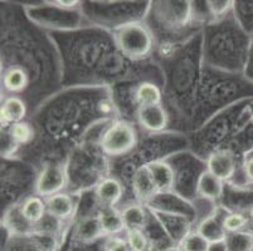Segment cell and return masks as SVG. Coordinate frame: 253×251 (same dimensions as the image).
<instances>
[{
    "mask_svg": "<svg viewBox=\"0 0 253 251\" xmlns=\"http://www.w3.org/2000/svg\"><path fill=\"white\" fill-rule=\"evenodd\" d=\"M105 239L107 238L103 234L97 215L82 217L73 229L72 240L80 241V243H96Z\"/></svg>",
    "mask_w": 253,
    "mask_h": 251,
    "instance_id": "cell-18",
    "label": "cell"
},
{
    "mask_svg": "<svg viewBox=\"0 0 253 251\" xmlns=\"http://www.w3.org/2000/svg\"><path fill=\"white\" fill-rule=\"evenodd\" d=\"M145 166L153 179L158 195L174 192L176 182L175 170L169 161L158 158V160L146 163Z\"/></svg>",
    "mask_w": 253,
    "mask_h": 251,
    "instance_id": "cell-8",
    "label": "cell"
},
{
    "mask_svg": "<svg viewBox=\"0 0 253 251\" xmlns=\"http://www.w3.org/2000/svg\"><path fill=\"white\" fill-rule=\"evenodd\" d=\"M134 101L137 108L144 106L163 105V92L156 83L151 80H142L135 88Z\"/></svg>",
    "mask_w": 253,
    "mask_h": 251,
    "instance_id": "cell-22",
    "label": "cell"
},
{
    "mask_svg": "<svg viewBox=\"0 0 253 251\" xmlns=\"http://www.w3.org/2000/svg\"><path fill=\"white\" fill-rule=\"evenodd\" d=\"M105 251H131V249L125 238L115 236V238H107Z\"/></svg>",
    "mask_w": 253,
    "mask_h": 251,
    "instance_id": "cell-30",
    "label": "cell"
},
{
    "mask_svg": "<svg viewBox=\"0 0 253 251\" xmlns=\"http://www.w3.org/2000/svg\"><path fill=\"white\" fill-rule=\"evenodd\" d=\"M229 251H253V234L238 232L227 236Z\"/></svg>",
    "mask_w": 253,
    "mask_h": 251,
    "instance_id": "cell-25",
    "label": "cell"
},
{
    "mask_svg": "<svg viewBox=\"0 0 253 251\" xmlns=\"http://www.w3.org/2000/svg\"><path fill=\"white\" fill-rule=\"evenodd\" d=\"M251 36L243 32L233 14L209 23L203 36V59L209 67L229 74H243Z\"/></svg>",
    "mask_w": 253,
    "mask_h": 251,
    "instance_id": "cell-1",
    "label": "cell"
},
{
    "mask_svg": "<svg viewBox=\"0 0 253 251\" xmlns=\"http://www.w3.org/2000/svg\"><path fill=\"white\" fill-rule=\"evenodd\" d=\"M97 217L106 238H115L127 231L121 210L116 206H101Z\"/></svg>",
    "mask_w": 253,
    "mask_h": 251,
    "instance_id": "cell-13",
    "label": "cell"
},
{
    "mask_svg": "<svg viewBox=\"0 0 253 251\" xmlns=\"http://www.w3.org/2000/svg\"><path fill=\"white\" fill-rule=\"evenodd\" d=\"M9 137L15 146H24L33 142L36 136V128L29 122L23 121L15 123L8 128Z\"/></svg>",
    "mask_w": 253,
    "mask_h": 251,
    "instance_id": "cell-24",
    "label": "cell"
},
{
    "mask_svg": "<svg viewBox=\"0 0 253 251\" xmlns=\"http://www.w3.org/2000/svg\"><path fill=\"white\" fill-rule=\"evenodd\" d=\"M252 188H253V186H252Z\"/></svg>",
    "mask_w": 253,
    "mask_h": 251,
    "instance_id": "cell-38",
    "label": "cell"
},
{
    "mask_svg": "<svg viewBox=\"0 0 253 251\" xmlns=\"http://www.w3.org/2000/svg\"><path fill=\"white\" fill-rule=\"evenodd\" d=\"M28 112L27 103L24 102L22 97L19 96H9L4 100L0 109L1 116V126L4 128H9L15 123H19L25 119Z\"/></svg>",
    "mask_w": 253,
    "mask_h": 251,
    "instance_id": "cell-17",
    "label": "cell"
},
{
    "mask_svg": "<svg viewBox=\"0 0 253 251\" xmlns=\"http://www.w3.org/2000/svg\"><path fill=\"white\" fill-rule=\"evenodd\" d=\"M145 251H162V249H159L158 246L154 245V244H150V246H149V248L146 249Z\"/></svg>",
    "mask_w": 253,
    "mask_h": 251,
    "instance_id": "cell-36",
    "label": "cell"
},
{
    "mask_svg": "<svg viewBox=\"0 0 253 251\" xmlns=\"http://www.w3.org/2000/svg\"><path fill=\"white\" fill-rule=\"evenodd\" d=\"M125 186L117 177H103L95 186L96 200L101 206H116L124 197Z\"/></svg>",
    "mask_w": 253,
    "mask_h": 251,
    "instance_id": "cell-10",
    "label": "cell"
},
{
    "mask_svg": "<svg viewBox=\"0 0 253 251\" xmlns=\"http://www.w3.org/2000/svg\"><path fill=\"white\" fill-rule=\"evenodd\" d=\"M139 143L136 128L125 119L112 121L103 131L98 146L107 157H121L134 151Z\"/></svg>",
    "mask_w": 253,
    "mask_h": 251,
    "instance_id": "cell-3",
    "label": "cell"
},
{
    "mask_svg": "<svg viewBox=\"0 0 253 251\" xmlns=\"http://www.w3.org/2000/svg\"><path fill=\"white\" fill-rule=\"evenodd\" d=\"M248 112H250L251 119H252V122H253V101H251L250 105H248Z\"/></svg>",
    "mask_w": 253,
    "mask_h": 251,
    "instance_id": "cell-37",
    "label": "cell"
},
{
    "mask_svg": "<svg viewBox=\"0 0 253 251\" xmlns=\"http://www.w3.org/2000/svg\"><path fill=\"white\" fill-rule=\"evenodd\" d=\"M227 213H220V210H214L211 215L206 216L203 220L198 224L197 231L206 239L207 241L215 243V241H222L227 239L228 234L225 231L223 220Z\"/></svg>",
    "mask_w": 253,
    "mask_h": 251,
    "instance_id": "cell-14",
    "label": "cell"
},
{
    "mask_svg": "<svg viewBox=\"0 0 253 251\" xmlns=\"http://www.w3.org/2000/svg\"><path fill=\"white\" fill-rule=\"evenodd\" d=\"M58 243L53 239L31 235V236H11L4 251H56Z\"/></svg>",
    "mask_w": 253,
    "mask_h": 251,
    "instance_id": "cell-12",
    "label": "cell"
},
{
    "mask_svg": "<svg viewBox=\"0 0 253 251\" xmlns=\"http://www.w3.org/2000/svg\"><path fill=\"white\" fill-rule=\"evenodd\" d=\"M19 210L22 213L23 217L33 226L39 224L48 214L45 199L38 196V195H32V196L25 197L20 202Z\"/></svg>",
    "mask_w": 253,
    "mask_h": 251,
    "instance_id": "cell-21",
    "label": "cell"
},
{
    "mask_svg": "<svg viewBox=\"0 0 253 251\" xmlns=\"http://www.w3.org/2000/svg\"><path fill=\"white\" fill-rule=\"evenodd\" d=\"M243 75H245L248 80L253 82V36H251L250 49H248V55H247V63H246V68H245V72H243Z\"/></svg>",
    "mask_w": 253,
    "mask_h": 251,
    "instance_id": "cell-32",
    "label": "cell"
},
{
    "mask_svg": "<svg viewBox=\"0 0 253 251\" xmlns=\"http://www.w3.org/2000/svg\"><path fill=\"white\" fill-rule=\"evenodd\" d=\"M31 75L25 69L17 66H10L3 74V87L11 96L23 93L31 84Z\"/></svg>",
    "mask_w": 253,
    "mask_h": 251,
    "instance_id": "cell-19",
    "label": "cell"
},
{
    "mask_svg": "<svg viewBox=\"0 0 253 251\" xmlns=\"http://www.w3.org/2000/svg\"><path fill=\"white\" fill-rule=\"evenodd\" d=\"M180 246L181 251H208L209 241L202 236L197 230H193L192 232L186 235L185 238L178 244Z\"/></svg>",
    "mask_w": 253,
    "mask_h": 251,
    "instance_id": "cell-26",
    "label": "cell"
},
{
    "mask_svg": "<svg viewBox=\"0 0 253 251\" xmlns=\"http://www.w3.org/2000/svg\"><path fill=\"white\" fill-rule=\"evenodd\" d=\"M126 230H145L151 218V214L148 213L144 204L132 202L121 209Z\"/></svg>",
    "mask_w": 253,
    "mask_h": 251,
    "instance_id": "cell-20",
    "label": "cell"
},
{
    "mask_svg": "<svg viewBox=\"0 0 253 251\" xmlns=\"http://www.w3.org/2000/svg\"><path fill=\"white\" fill-rule=\"evenodd\" d=\"M163 251H181V249H180V246L178 245V244H174V245H171V246H169V248L164 249Z\"/></svg>",
    "mask_w": 253,
    "mask_h": 251,
    "instance_id": "cell-35",
    "label": "cell"
},
{
    "mask_svg": "<svg viewBox=\"0 0 253 251\" xmlns=\"http://www.w3.org/2000/svg\"><path fill=\"white\" fill-rule=\"evenodd\" d=\"M225 182L211 175L208 170H204L197 182V196L206 201L217 202L224 196Z\"/></svg>",
    "mask_w": 253,
    "mask_h": 251,
    "instance_id": "cell-15",
    "label": "cell"
},
{
    "mask_svg": "<svg viewBox=\"0 0 253 251\" xmlns=\"http://www.w3.org/2000/svg\"><path fill=\"white\" fill-rule=\"evenodd\" d=\"M238 167H241V165L229 149L218 148L207 156L206 169L225 183L234 179Z\"/></svg>",
    "mask_w": 253,
    "mask_h": 251,
    "instance_id": "cell-6",
    "label": "cell"
},
{
    "mask_svg": "<svg viewBox=\"0 0 253 251\" xmlns=\"http://www.w3.org/2000/svg\"><path fill=\"white\" fill-rule=\"evenodd\" d=\"M208 4V10L211 14V22H218L224 18H227L229 14L233 11V4L234 1H228V0H211V1H207Z\"/></svg>",
    "mask_w": 253,
    "mask_h": 251,
    "instance_id": "cell-27",
    "label": "cell"
},
{
    "mask_svg": "<svg viewBox=\"0 0 253 251\" xmlns=\"http://www.w3.org/2000/svg\"><path fill=\"white\" fill-rule=\"evenodd\" d=\"M131 188L135 199L140 204H150L158 196V191L154 185L153 179L145 165L140 166L131 176Z\"/></svg>",
    "mask_w": 253,
    "mask_h": 251,
    "instance_id": "cell-11",
    "label": "cell"
},
{
    "mask_svg": "<svg viewBox=\"0 0 253 251\" xmlns=\"http://www.w3.org/2000/svg\"><path fill=\"white\" fill-rule=\"evenodd\" d=\"M234 19L243 29L246 34L253 36V1H234L233 4Z\"/></svg>",
    "mask_w": 253,
    "mask_h": 251,
    "instance_id": "cell-23",
    "label": "cell"
},
{
    "mask_svg": "<svg viewBox=\"0 0 253 251\" xmlns=\"http://www.w3.org/2000/svg\"><path fill=\"white\" fill-rule=\"evenodd\" d=\"M106 240L96 241V243H80V241L72 240L68 251H105Z\"/></svg>",
    "mask_w": 253,
    "mask_h": 251,
    "instance_id": "cell-29",
    "label": "cell"
},
{
    "mask_svg": "<svg viewBox=\"0 0 253 251\" xmlns=\"http://www.w3.org/2000/svg\"><path fill=\"white\" fill-rule=\"evenodd\" d=\"M125 235L131 251H145L151 244L144 230H128Z\"/></svg>",
    "mask_w": 253,
    "mask_h": 251,
    "instance_id": "cell-28",
    "label": "cell"
},
{
    "mask_svg": "<svg viewBox=\"0 0 253 251\" xmlns=\"http://www.w3.org/2000/svg\"><path fill=\"white\" fill-rule=\"evenodd\" d=\"M50 5L57 6L59 9L64 10H76L78 8H82V1H76V0H57V1H48Z\"/></svg>",
    "mask_w": 253,
    "mask_h": 251,
    "instance_id": "cell-33",
    "label": "cell"
},
{
    "mask_svg": "<svg viewBox=\"0 0 253 251\" xmlns=\"http://www.w3.org/2000/svg\"><path fill=\"white\" fill-rule=\"evenodd\" d=\"M150 9L158 27L171 33L194 22L192 1H155Z\"/></svg>",
    "mask_w": 253,
    "mask_h": 251,
    "instance_id": "cell-4",
    "label": "cell"
},
{
    "mask_svg": "<svg viewBox=\"0 0 253 251\" xmlns=\"http://www.w3.org/2000/svg\"><path fill=\"white\" fill-rule=\"evenodd\" d=\"M117 49L127 61L141 62L149 58L155 48V36L149 25L141 20L126 23L114 29Z\"/></svg>",
    "mask_w": 253,
    "mask_h": 251,
    "instance_id": "cell-2",
    "label": "cell"
},
{
    "mask_svg": "<svg viewBox=\"0 0 253 251\" xmlns=\"http://www.w3.org/2000/svg\"><path fill=\"white\" fill-rule=\"evenodd\" d=\"M242 176L245 179V185L248 187L253 186V155L248 156L247 160L243 163L242 169Z\"/></svg>",
    "mask_w": 253,
    "mask_h": 251,
    "instance_id": "cell-31",
    "label": "cell"
},
{
    "mask_svg": "<svg viewBox=\"0 0 253 251\" xmlns=\"http://www.w3.org/2000/svg\"><path fill=\"white\" fill-rule=\"evenodd\" d=\"M136 119L140 127L150 133L163 132L169 124V114L163 105L139 107L136 109Z\"/></svg>",
    "mask_w": 253,
    "mask_h": 251,
    "instance_id": "cell-9",
    "label": "cell"
},
{
    "mask_svg": "<svg viewBox=\"0 0 253 251\" xmlns=\"http://www.w3.org/2000/svg\"><path fill=\"white\" fill-rule=\"evenodd\" d=\"M208 251H229L227 239L222 241H215V243L209 244Z\"/></svg>",
    "mask_w": 253,
    "mask_h": 251,
    "instance_id": "cell-34",
    "label": "cell"
},
{
    "mask_svg": "<svg viewBox=\"0 0 253 251\" xmlns=\"http://www.w3.org/2000/svg\"><path fill=\"white\" fill-rule=\"evenodd\" d=\"M70 183L67 166L48 163L38 174L34 183L36 195L48 199V197L63 192Z\"/></svg>",
    "mask_w": 253,
    "mask_h": 251,
    "instance_id": "cell-5",
    "label": "cell"
},
{
    "mask_svg": "<svg viewBox=\"0 0 253 251\" xmlns=\"http://www.w3.org/2000/svg\"><path fill=\"white\" fill-rule=\"evenodd\" d=\"M45 204H47L48 214L64 221V222L73 217L76 213V207H77L75 197L66 191L45 199Z\"/></svg>",
    "mask_w": 253,
    "mask_h": 251,
    "instance_id": "cell-16",
    "label": "cell"
},
{
    "mask_svg": "<svg viewBox=\"0 0 253 251\" xmlns=\"http://www.w3.org/2000/svg\"><path fill=\"white\" fill-rule=\"evenodd\" d=\"M150 213L174 244H179L186 235L193 231L192 221L189 216L184 214L167 213V211L150 209Z\"/></svg>",
    "mask_w": 253,
    "mask_h": 251,
    "instance_id": "cell-7",
    "label": "cell"
}]
</instances>
